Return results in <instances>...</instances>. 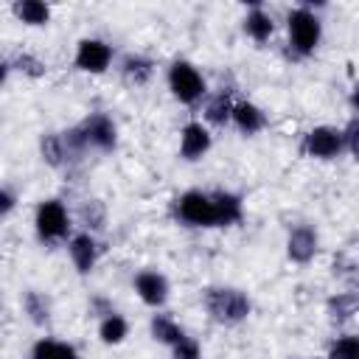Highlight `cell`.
Instances as JSON below:
<instances>
[{
    "mask_svg": "<svg viewBox=\"0 0 359 359\" xmlns=\"http://www.w3.org/2000/svg\"><path fill=\"white\" fill-rule=\"evenodd\" d=\"M286 36H289V50L297 59H309L317 53L323 42V20L314 8L294 6L286 14Z\"/></svg>",
    "mask_w": 359,
    "mask_h": 359,
    "instance_id": "obj_1",
    "label": "cell"
},
{
    "mask_svg": "<svg viewBox=\"0 0 359 359\" xmlns=\"http://www.w3.org/2000/svg\"><path fill=\"white\" fill-rule=\"evenodd\" d=\"M202 306L219 325H238L250 317L252 303L241 289L233 286H210L202 294Z\"/></svg>",
    "mask_w": 359,
    "mask_h": 359,
    "instance_id": "obj_2",
    "label": "cell"
},
{
    "mask_svg": "<svg viewBox=\"0 0 359 359\" xmlns=\"http://www.w3.org/2000/svg\"><path fill=\"white\" fill-rule=\"evenodd\" d=\"M165 81H168L171 95L185 107H194L208 95V81L202 70L188 59H174L165 70Z\"/></svg>",
    "mask_w": 359,
    "mask_h": 359,
    "instance_id": "obj_3",
    "label": "cell"
},
{
    "mask_svg": "<svg viewBox=\"0 0 359 359\" xmlns=\"http://www.w3.org/2000/svg\"><path fill=\"white\" fill-rule=\"evenodd\" d=\"M34 230H36V238L45 241V244H56V241H70V230H73V222H70V210L62 199L50 196V199H42L34 210Z\"/></svg>",
    "mask_w": 359,
    "mask_h": 359,
    "instance_id": "obj_4",
    "label": "cell"
},
{
    "mask_svg": "<svg viewBox=\"0 0 359 359\" xmlns=\"http://www.w3.org/2000/svg\"><path fill=\"white\" fill-rule=\"evenodd\" d=\"M174 213L182 224L188 227H216V205H213V194L205 191H185L177 196L174 202Z\"/></svg>",
    "mask_w": 359,
    "mask_h": 359,
    "instance_id": "obj_5",
    "label": "cell"
},
{
    "mask_svg": "<svg viewBox=\"0 0 359 359\" xmlns=\"http://www.w3.org/2000/svg\"><path fill=\"white\" fill-rule=\"evenodd\" d=\"M112 59H115V50L107 39H98V36H84L79 39L76 45V53H73V67L79 73H87V76H104L109 67H112Z\"/></svg>",
    "mask_w": 359,
    "mask_h": 359,
    "instance_id": "obj_6",
    "label": "cell"
},
{
    "mask_svg": "<svg viewBox=\"0 0 359 359\" xmlns=\"http://www.w3.org/2000/svg\"><path fill=\"white\" fill-rule=\"evenodd\" d=\"M342 151H345V137H342V129H337V126L320 123V126L309 129L303 137V154H309L314 160H334Z\"/></svg>",
    "mask_w": 359,
    "mask_h": 359,
    "instance_id": "obj_7",
    "label": "cell"
},
{
    "mask_svg": "<svg viewBox=\"0 0 359 359\" xmlns=\"http://www.w3.org/2000/svg\"><path fill=\"white\" fill-rule=\"evenodd\" d=\"M132 289L135 294L140 297V303H146L149 309H163L168 303V292H171V283L163 272L157 269H140L132 280Z\"/></svg>",
    "mask_w": 359,
    "mask_h": 359,
    "instance_id": "obj_8",
    "label": "cell"
},
{
    "mask_svg": "<svg viewBox=\"0 0 359 359\" xmlns=\"http://www.w3.org/2000/svg\"><path fill=\"white\" fill-rule=\"evenodd\" d=\"M79 126H81L90 149H95V151H112L118 146V126H115V121L109 115L93 112Z\"/></svg>",
    "mask_w": 359,
    "mask_h": 359,
    "instance_id": "obj_9",
    "label": "cell"
},
{
    "mask_svg": "<svg viewBox=\"0 0 359 359\" xmlns=\"http://www.w3.org/2000/svg\"><path fill=\"white\" fill-rule=\"evenodd\" d=\"M210 149H213V135H210L208 123H202V121H188V123L180 129V157H182V160L196 163V160H202Z\"/></svg>",
    "mask_w": 359,
    "mask_h": 359,
    "instance_id": "obj_10",
    "label": "cell"
},
{
    "mask_svg": "<svg viewBox=\"0 0 359 359\" xmlns=\"http://www.w3.org/2000/svg\"><path fill=\"white\" fill-rule=\"evenodd\" d=\"M67 255H70V261H73V266H76L79 275H90V272L95 269V264H98L101 247H98V241H95L93 233L81 230V233H73V236H70V241H67Z\"/></svg>",
    "mask_w": 359,
    "mask_h": 359,
    "instance_id": "obj_11",
    "label": "cell"
},
{
    "mask_svg": "<svg viewBox=\"0 0 359 359\" xmlns=\"http://www.w3.org/2000/svg\"><path fill=\"white\" fill-rule=\"evenodd\" d=\"M320 250V236L311 224H297L286 236V255L294 264H309Z\"/></svg>",
    "mask_w": 359,
    "mask_h": 359,
    "instance_id": "obj_12",
    "label": "cell"
},
{
    "mask_svg": "<svg viewBox=\"0 0 359 359\" xmlns=\"http://www.w3.org/2000/svg\"><path fill=\"white\" fill-rule=\"evenodd\" d=\"M230 123H233L241 135L252 137V135H258V132L266 129V112H264L255 101L241 98V101H236V107H233V121H230Z\"/></svg>",
    "mask_w": 359,
    "mask_h": 359,
    "instance_id": "obj_13",
    "label": "cell"
},
{
    "mask_svg": "<svg viewBox=\"0 0 359 359\" xmlns=\"http://www.w3.org/2000/svg\"><path fill=\"white\" fill-rule=\"evenodd\" d=\"M241 28H244V34H247L252 42L264 45V42H269L272 34H275V20H272V14H269L261 3H252V8H250V11L244 14V20H241Z\"/></svg>",
    "mask_w": 359,
    "mask_h": 359,
    "instance_id": "obj_14",
    "label": "cell"
},
{
    "mask_svg": "<svg viewBox=\"0 0 359 359\" xmlns=\"http://www.w3.org/2000/svg\"><path fill=\"white\" fill-rule=\"evenodd\" d=\"M213 205H216V227H230L244 219V199L233 191H216Z\"/></svg>",
    "mask_w": 359,
    "mask_h": 359,
    "instance_id": "obj_15",
    "label": "cell"
},
{
    "mask_svg": "<svg viewBox=\"0 0 359 359\" xmlns=\"http://www.w3.org/2000/svg\"><path fill=\"white\" fill-rule=\"evenodd\" d=\"M11 11H14V17H17L22 25H28V28H45V25L50 22V17H53L50 6L42 3V0H17V3L11 6Z\"/></svg>",
    "mask_w": 359,
    "mask_h": 359,
    "instance_id": "obj_16",
    "label": "cell"
},
{
    "mask_svg": "<svg viewBox=\"0 0 359 359\" xmlns=\"http://www.w3.org/2000/svg\"><path fill=\"white\" fill-rule=\"evenodd\" d=\"M121 73H123V79H126L129 84L143 87V84H149L151 76H154V62H151L149 56H143V53H126L123 62H121Z\"/></svg>",
    "mask_w": 359,
    "mask_h": 359,
    "instance_id": "obj_17",
    "label": "cell"
},
{
    "mask_svg": "<svg viewBox=\"0 0 359 359\" xmlns=\"http://www.w3.org/2000/svg\"><path fill=\"white\" fill-rule=\"evenodd\" d=\"M39 157H42L45 165H50V168H62L65 160L70 157L67 143H65V135H59V132H48V135H42V137H39Z\"/></svg>",
    "mask_w": 359,
    "mask_h": 359,
    "instance_id": "obj_18",
    "label": "cell"
},
{
    "mask_svg": "<svg viewBox=\"0 0 359 359\" xmlns=\"http://www.w3.org/2000/svg\"><path fill=\"white\" fill-rule=\"evenodd\" d=\"M149 334H151L154 342L168 345V348H174V345L185 337V331L180 328V323L171 320L168 314H151V320H149Z\"/></svg>",
    "mask_w": 359,
    "mask_h": 359,
    "instance_id": "obj_19",
    "label": "cell"
},
{
    "mask_svg": "<svg viewBox=\"0 0 359 359\" xmlns=\"http://www.w3.org/2000/svg\"><path fill=\"white\" fill-rule=\"evenodd\" d=\"M233 107H236V101L230 98V93L222 90L205 101V121L210 126H227L233 121Z\"/></svg>",
    "mask_w": 359,
    "mask_h": 359,
    "instance_id": "obj_20",
    "label": "cell"
},
{
    "mask_svg": "<svg viewBox=\"0 0 359 359\" xmlns=\"http://www.w3.org/2000/svg\"><path fill=\"white\" fill-rule=\"evenodd\" d=\"M126 337H129V323H126L123 314L109 311V314L101 317V323H98V339L104 345H121Z\"/></svg>",
    "mask_w": 359,
    "mask_h": 359,
    "instance_id": "obj_21",
    "label": "cell"
},
{
    "mask_svg": "<svg viewBox=\"0 0 359 359\" xmlns=\"http://www.w3.org/2000/svg\"><path fill=\"white\" fill-rule=\"evenodd\" d=\"M22 311H25V317H28L34 325H45V323L50 320V300H48L42 292L28 289V292L22 294Z\"/></svg>",
    "mask_w": 359,
    "mask_h": 359,
    "instance_id": "obj_22",
    "label": "cell"
},
{
    "mask_svg": "<svg viewBox=\"0 0 359 359\" xmlns=\"http://www.w3.org/2000/svg\"><path fill=\"white\" fill-rule=\"evenodd\" d=\"M328 359H359V334H339L328 345Z\"/></svg>",
    "mask_w": 359,
    "mask_h": 359,
    "instance_id": "obj_23",
    "label": "cell"
},
{
    "mask_svg": "<svg viewBox=\"0 0 359 359\" xmlns=\"http://www.w3.org/2000/svg\"><path fill=\"white\" fill-rule=\"evenodd\" d=\"M11 67L14 70H20L22 76H28V79H42L45 73H48V65L39 59V56H34V53H17L14 59H11Z\"/></svg>",
    "mask_w": 359,
    "mask_h": 359,
    "instance_id": "obj_24",
    "label": "cell"
},
{
    "mask_svg": "<svg viewBox=\"0 0 359 359\" xmlns=\"http://www.w3.org/2000/svg\"><path fill=\"white\" fill-rule=\"evenodd\" d=\"M356 297L353 294H337V297H331L328 300V311H331V317L334 320H345V317H351L353 311H356Z\"/></svg>",
    "mask_w": 359,
    "mask_h": 359,
    "instance_id": "obj_25",
    "label": "cell"
},
{
    "mask_svg": "<svg viewBox=\"0 0 359 359\" xmlns=\"http://www.w3.org/2000/svg\"><path fill=\"white\" fill-rule=\"evenodd\" d=\"M171 359H202V345L194 337H182L174 348H171Z\"/></svg>",
    "mask_w": 359,
    "mask_h": 359,
    "instance_id": "obj_26",
    "label": "cell"
},
{
    "mask_svg": "<svg viewBox=\"0 0 359 359\" xmlns=\"http://www.w3.org/2000/svg\"><path fill=\"white\" fill-rule=\"evenodd\" d=\"M342 137H345V151H351L359 160V115H353L345 126H342Z\"/></svg>",
    "mask_w": 359,
    "mask_h": 359,
    "instance_id": "obj_27",
    "label": "cell"
},
{
    "mask_svg": "<svg viewBox=\"0 0 359 359\" xmlns=\"http://www.w3.org/2000/svg\"><path fill=\"white\" fill-rule=\"evenodd\" d=\"M56 348H59V339H50V337H39V339L31 345V353H28V359H56Z\"/></svg>",
    "mask_w": 359,
    "mask_h": 359,
    "instance_id": "obj_28",
    "label": "cell"
},
{
    "mask_svg": "<svg viewBox=\"0 0 359 359\" xmlns=\"http://www.w3.org/2000/svg\"><path fill=\"white\" fill-rule=\"evenodd\" d=\"M14 208H17V194H14V188H3L0 191V216L3 219H8L11 213H14Z\"/></svg>",
    "mask_w": 359,
    "mask_h": 359,
    "instance_id": "obj_29",
    "label": "cell"
},
{
    "mask_svg": "<svg viewBox=\"0 0 359 359\" xmlns=\"http://www.w3.org/2000/svg\"><path fill=\"white\" fill-rule=\"evenodd\" d=\"M56 359H81V353H79V348H76L73 342H59Z\"/></svg>",
    "mask_w": 359,
    "mask_h": 359,
    "instance_id": "obj_30",
    "label": "cell"
},
{
    "mask_svg": "<svg viewBox=\"0 0 359 359\" xmlns=\"http://www.w3.org/2000/svg\"><path fill=\"white\" fill-rule=\"evenodd\" d=\"M348 101H351V107H353V112H359V81H356V84L351 87V98H348Z\"/></svg>",
    "mask_w": 359,
    "mask_h": 359,
    "instance_id": "obj_31",
    "label": "cell"
}]
</instances>
